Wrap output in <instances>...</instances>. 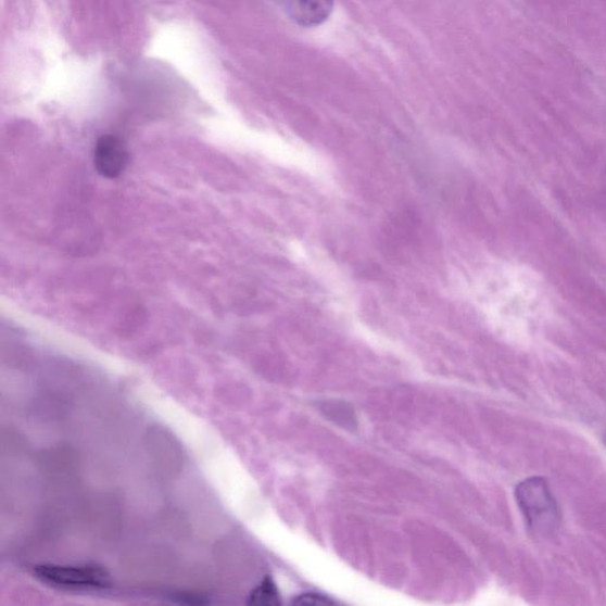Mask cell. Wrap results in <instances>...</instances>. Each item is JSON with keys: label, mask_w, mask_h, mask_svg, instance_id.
Listing matches in <instances>:
<instances>
[{"label": "cell", "mask_w": 606, "mask_h": 606, "mask_svg": "<svg viewBox=\"0 0 606 606\" xmlns=\"http://www.w3.org/2000/svg\"><path fill=\"white\" fill-rule=\"evenodd\" d=\"M516 498L530 531L547 536L558 531L561 513L544 478L534 477L521 481Z\"/></svg>", "instance_id": "cell-1"}, {"label": "cell", "mask_w": 606, "mask_h": 606, "mask_svg": "<svg viewBox=\"0 0 606 606\" xmlns=\"http://www.w3.org/2000/svg\"><path fill=\"white\" fill-rule=\"evenodd\" d=\"M35 575L42 582L72 590H98L110 585V578L98 568L88 566L41 565Z\"/></svg>", "instance_id": "cell-2"}, {"label": "cell", "mask_w": 606, "mask_h": 606, "mask_svg": "<svg viewBox=\"0 0 606 606\" xmlns=\"http://www.w3.org/2000/svg\"><path fill=\"white\" fill-rule=\"evenodd\" d=\"M129 154L124 141L112 135L101 137L94 149V166L104 178L115 179L124 174Z\"/></svg>", "instance_id": "cell-3"}, {"label": "cell", "mask_w": 606, "mask_h": 606, "mask_svg": "<svg viewBox=\"0 0 606 606\" xmlns=\"http://www.w3.org/2000/svg\"><path fill=\"white\" fill-rule=\"evenodd\" d=\"M289 15L302 28H316L329 17L334 10V0H287Z\"/></svg>", "instance_id": "cell-4"}, {"label": "cell", "mask_w": 606, "mask_h": 606, "mask_svg": "<svg viewBox=\"0 0 606 606\" xmlns=\"http://www.w3.org/2000/svg\"><path fill=\"white\" fill-rule=\"evenodd\" d=\"M281 603L278 589L270 577H266L250 594L248 604L260 606H274Z\"/></svg>", "instance_id": "cell-5"}, {"label": "cell", "mask_w": 606, "mask_h": 606, "mask_svg": "<svg viewBox=\"0 0 606 606\" xmlns=\"http://www.w3.org/2000/svg\"><path fill=\"white\" fill-rule=\"evenodd\" d=\"M294 604H300V605H325V604H332V602L325 598L324 596L308 594V595H302V596L298 597L296 601L294 602Z\"/></svg>", "instance_id": "cell-6"}]
</instances>
